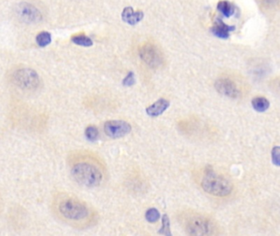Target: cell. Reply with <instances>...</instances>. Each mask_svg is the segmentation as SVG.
<instances>
[{
    "mask_svg": "<svg viewBox=\"0 0 280 236\" xmlns=\"http://www.w3.org/2000/svg\"><path fill=\"white\" fill-rule=\"evenodd\" d=\"M37 43L40 47H45L51 43L52 36L49 32H40L36 38Z\"/></svg>",
    "mask_w": 280,
    "mask_h": 236,
    "instance_id": "15",
    "label": "cell"
},
{
    "mask_svg": "<svg viewBox=\"0 0 280 236\" xmlns=\"http://www.w3.org/2000/svg\"><path fill=\"white\" fill-rule=\"evenodd\" d=\"M159 234L164 235L166 236H172L170 231V221L167 214H163L162 217V227L159 231Z\"/></svg>",
    "mask_w": 280,
    "mask_h": 236,
    "instance_id": "17",
    "label": "cell"
},
{
    "mask_svg": "<svg viewBox=\"0 0 280 236\" xmlns=\"http://www.w3.org/2000/svg\"><path fill=\"white\" fill-rule=\"evenodd\" d=\"M136 82L135 80V75L132 71H130L129 73L127 74V76L125 77L124 80L122 81V84L124 86H132Z\"/></svg>",
    "mask_w": 280,
    "mask_h": 236,
    "instance_id": "20",
    "label": "cell"
},
{
    "mask_svg": "<svg viewBox=\"0 0 280 236\" xmlns=\"http://www.w3.org/2000/svg\"><path fill=\"white\" fill-rule=\"evenodd\" d=\"M11 81L16 87L24 91H35L40 85V79L37 71L27 67L17 68L12 71Z\"/></svg>",
    "mask_w": 280,
    "mask_h": 236,
    "instance_id": "4",
    "label": "cell"
},
{
    "mask_svg": "<svg viewBox=\"0 0 280 236\" xmlns=\"http://www.w3.org/2000/svg\"><path fill=\"white\" fill-rule=\"evenodd\" d=\"M15 12L18 19L25 23L36 24L42 20L41 12L35 6L28 2L19 3L16 7Z\"/></svg>",
    "mask_w": 280,
    "mask_h": 236,
    "instance_id": "6",
    "label": "cell"
},
{
    "mask_svg": "<svg viewBox=\"0 0 280 236\" xmlns=\"http://www.w3.org/2000/svg\"><path fill=\"white\" fill-rule=\"evenodd\" d=\"M104 131L107 136L113 139H119L129 134L132 131V127L125 121H109L105 122Z\"/></svg>",
    "mask_w": 280,
    "mask_h": 236,
    "instance_id": "8",
    "label": "cell"
},
{
    "mask_svg": "<svg viewBox=\"0 0 280 236\" xmlns=\"http://www.w3.org/2000/svg\"><path fill=\"white\" fill-rule=\"evenodd\" d=\"M51 211L59 222L75 229H86L95 224L97 215L90 205L77 195L59 192L53 196Z\"/></svg>",
    "mask_w": 280,
    "mask_h": 236,
    "instance_id": "1",
    "label": "cell"
},
{
    "mask_svg": "<svg viewBox=\"0 0 280 236\" xmlns=\"http://www.w3.org/2000/svg\"><path fill=\"white\" fill-rule=\"evenodd\" d=\"M252 107L256 112H264L270 107V102L265 97H256L254 98L252 101Z\"/></svg>",
    "mask_w": 280,
    "mask_h": 236,
    "instance_id": "13",
    "label": "cell"
},
{
    "mask_svg": "<svg viewBox=\"0 0 280 236\" xmlns=\"http://www.w3.org/2000/svg\"><path fill=\"white\" fill-rule=\"evenodd\" d=\"M185 230L190 236H208L213 234L214 225L207 217L193 215L185 221Z\"/></svg>",
    "mask_w": 280,
    "mask_h": 236,
    "instance_id": "5",
    "label": "cell"
},
{
    "mask_svg": "<svg viewBox=\"0 0 280 236\" xmlns=\"http://www.w3.org/2000/svg\"><path fill=\"white\" fill-rule=\"evenodd\" d=\"M214 87L217 91L226 97L236 99L240 95V90L234 81L228 78L219 79L215 82Z\"/></svg>",
    "mask_w": 280,
    "mask_h": 236,
    "instance_id": "9",
    "label": "cell"
},
{
    "mask_svg": "<svg viewBox=\"0 0 280 236\" xmlns=\"http://www.w3.org/2000/svg\"><path fill=\"white\" fill-rule=\"evenodd\" d=\"M73 179L85 187L100 186L105 179V171L100 161L92 154L84 150L73 151L67 159Z\"/></svg>",
    "mask_w": 280,
    "mask_h": 236,
    "instance_id": "2",
    "label": "cell"
},
{
    "mask_svg": "<svg viewBox=\"0 0 280 236\" xmlns=\"http://www.w3.org/2000/svg\"><path fill=\"white\" fill-rule=\"evenodd\" d=\"M160 218V213L155 207L150 208L146 211V219L147 220V222L154 223L157 222Z\"/></svg>",
    "mask_w": 280,
    "mask_h": 236,
    "instance_id": "18",
    "label": "cell"
},
{
    "mask_svg": "<svg viewBox=\"0 0 280 236\" xmlns=\"http://www.w3.org/2000/svg\"><path fill=\"white\" fill-rule=\"evenodd\" d=\"M0 211H1V199H0Z\"/></svg>",
    "mask_w": 280,
    "mask_h": 236,
    "instance_id": "22",
    "label": "cell"
},
{
    "mask_svg": "<svg viewBox=\"0 0 280 236\" xmlns=\"http://www.w3.org/2000/svg\"><path fill=\"white\" fill-rule=\"evenodd\" d=\"M85 136L90 141H95L97 140L99 137V131L97 127L95 126H89L85 129Z\"/></svg>",
    "mask_w": 280,
    "mask_h": 236,
    "instance_id": "19",
    "label": "cell"
},
{
    "mask_svg": "<svg viewBox=\"0 0 280 236\" xmlns=\"http://www.w3.org/2000/svg\"><path fill=\"white\" fill-rule=\"evenodd\" d=\"M217 8L219 10V12H221L224 17H229L234 15L235 12V7L231 2L228 1H221L218 3Z\"/></svg>",
    "mask_w": 280,
    "mask_h": 236,
    "instance_id": "14",
    "label": "cell"
},
{
    "mask_svg": "<svg viewBox=\"0 0 280 236\" xmlns=\"http://www.w3.org/2000/svg\"><path fill=\"white\" fill-rule=\"evenodd\" d=\"M140 56L148 66L157 68L163 64V56L161 52L154 44H144L140 49Z\"/></svg>",
    "mask_w": 280,
    "mask_h": 236,
    "instance_id": "7",
    "label": "cell"
},
{
    "mask_svg": "<svg viewBox=\"0 0 280 236\" xmlns=\"http://www.w3.org/2000/svg\"><path fill=\"white\" fill-rule=\"evenodd\" d=\"M169 107V102L164 99H160L150 107L146 108V113L151 117H158L160 115L163 114L166 110Z\"/></svg>",
    "mask_w": 280,
    "mask_h": 236,
    "instance_id": "11",
    "label": "cell"
},
{
    "mask_svg": "<svg viewBox=\"0 0 280 236\" xmlns=\"http://www.w3.org/2000/svg\"><path fill=\"white\" fill-rule=\"evenodd\" d=\"M201 187L205 192L217 197H226L233 191V185L228 179L215 172L212 168L205 170Z\"/></svg>",
    "mask_w": 280,
    "mask_h": 236,
    "instance_id": "3",
    "label": "cell"
},
{
    "mask_svg": "<svg viewBox=\"0 0 280 236\" xmlns=\"http://www.w3.org/2000/svg\"><path fill=\"white\" fill-rule=\"evenodd\" d=\"M73 43L78 45L82 47L92 46L93 41L90 38L86 36L85 34H78L72 38Z\"/></svg>",
    "mask_w": 280,
    "mask_h": 236,
    "instance_id": "16",
    "label": "cell"
},
{
    "mask_svg": "<svg viewBox=\"0 0 280 236\" xmlns=\"http://www.w3.org/2000/svg\"><path fill=\"white\" fill-rule=\"evenodd\" d=\"M280 147L276 146L272 150V161L275 165L280 166Z\"/></svg>",
    "mask_w": 280,
    "mask_h": 236,
    "instance_id": "21",
    "label": "cell"
},
{
    "mask_svg": "<svg viewBox=\"0 0 280 236\" xmlns=\"http://www.w3.org/2000/svg\"><path fill=\"white\" fill-rule=\"evenodd\" d=\"M144 13L141 11L134 12L132 7H125L122 13V18L123 22H127V24L134 25L137 24L143 19Z\"/></svg>",
    "mask_w": 280,
    "mask_h": 236,
    "instance_id": "12",
    "label": "cell"
},
{
    "mask_svg": "<svg viewBox=\"0 0 280 236\" xmlns=\"http://www.w3.org/2000/svg\"><path fill=\"white\" fill-rule=\"evenodd\" d=\"M234 30L235 27L225 24L221 20L218 19L212 27L211 32L218 38L226 39L229 37V33Z\"/></svg>",
    "mask_w": 280,
    "mask_h": 236,
    "instance_id": "10",
    "label": "cell"
}]
</instances>
